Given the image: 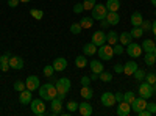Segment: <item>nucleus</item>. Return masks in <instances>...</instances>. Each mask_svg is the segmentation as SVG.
Wrapping results in <instances>:
<instances>
[{
    "label": "nucleus",
    "instance_id": "nucleus-1",
    "mask_svg": "<svg viewBox=\"0 0 156 116\" xmlns=\"http://www.w3.org/2000/svg\"><path fill=\"white\" fill-rule=\"evenodd\" d=\"M56 94H58V91H56V86L53 83H45L42 86H39V96H41V99H44V100L50 102L51 99L56 97Z\"/></svg>",
    "mask_w": 156,
    "mask_h": 116
},
{
    "label": "nucleus",
    "instance_id": "nucleus-2",
    "mask_svg": "<svg viewBox=\"0 0 156 116\" xmlns=\"http://www.w3.org/2000/svg\"><path fill=\"white\" fill-rule=\"evenodd\" d=\"M97 55H98V58L103 60V61H109V60L114 57V49H112L111 44L105 43L103 46H100V47L97 49Z\"/></svg>",
    "mask_w": 156,
    "mask_h": 116
},
{
    "label": "nucleus",
    "instance_id": "nucleus-3",
    "mask_svg": "<svg viewBox=\"0 0 156 116\" xmlns=\"http://www.w3.org/2000/svg\"><path fill=\"white\" fill-rule=\"evenodd\" d=\"M92 13H90V16L94 17V21H101V19H105L106 17V14H108V8H106V5H97L95 3V6L90 9Z\"/></svg>",
    "mask_w": 156,
    "mask_h": 116
},
{
    "label": "nucleus",
    "instance_id": "nucleus-4",
    "mask_svg": "<svg viewBox=\"0 0 156 116\" xmlns=\"http://www.w3.org/2000/svg\"><path fill=\"white\" fill-rule=\"evenodd\" d=\"M55 86H56L58 94H67V93L70 91L72 83H70V80H69V79L62 77V79H58V80L55 82Z\"/></svg>",
    "mask_w": 156,
    "mask_h": 116
},
{
    "label": "nucleus",
    "instance_id": "nucleus-5",
    "mask_svg": "<svg viewBox=\"0 0 156 116\" xmlns=\"http://www.w3.org/2000/svg\"><path fill=\"white\" fill-rule=\"evenodd\" d=\"M30 108H31V111H33L36 116L45 114V104H44V99H42V100H41V99L31 100V102H30Z\"/></svg>",
    "mask_w": 156,
    "mask_h": 116
},
{
    "label": "nucleus",
    "instance_id": "nucleus-6",
    "mask_svg": "<svg viewBox=\"0 0 156 116\" xmlns=\"http://www.w3.org/2000/svg\"><path fill=\"white\" fill-rule=\"evenodd\" d=\"M137 93H139V96H140V97H144V99H148V97H151V96L154 94L153 86H151L150 83H147V82H142V83L139 85Z\"/></svg>",
    "mask_w": 156,
    "mask_h": 116
},
{
    "label": "nucleus",
    "instance_id": "nucleus-7",
    "mask_svg": "<svg viewBox=\"0 0 156 116\" xmlns=\"http://www.w3.org/2000/svg\"><path fill=\"white\" fill-rule=\"evenodd\" d=\"M142 52H144V50H142V46H139V44H136V43H133V41L126 46V54L131 57V58H137V57H140Z\"/></svg>",
    "mask_w": 156,
    "mask_h": 116
},
{
    "label": "nucleus",
    "instance_id": "nucleus-8",
    "mask_svg": "<svg viewBox=\"0 0 156 116\" xmlns=\"http://www.w3.org/2000/svg\"><path fill=\"white\" fill-rule=\"evenodd\" d=\"M62 113V100L55 97L50 100V114H61Z\"/></svg>",
    "mask_w": 156,
    "mask_h": 116
},
{
    "label": "nucleus",
    "instance_id": "nucleus-9",
    "mask_svg": "<svg viewBox=\"0 0 156 116\" xmlns=\"http://www.w3.org/2000/svg\"><path fill=\"white\" fill-rule=\"evenodd\" d=\"M144 108H147V99H144V97H136L133 102H131V111H134V113H139L140 110H144Z\"/></svg>",
    "mask_w": 156,
    "mask_h": 116
},
{
    "label": "nucleus",
    "instance_id": "nucleus-10",
    "mask_svg": "<svg viewBox=\"0 0 156 116\" xmlns=\"http://www.w3.org/2000/svg\"><path fill=\"white\" fill-rule=\"evenodd\" d=\"M92 43H94L97 47H100V46L105 44V43H106V35H105V32H101V30L94 32V35H92Z\"/></svg>",
    "mask_w": 156,
    "mask_h": 116
},
{
    "label": "nucleus",
    "instance_id": "nucleus-11",
    "mask_svg": "<svg viewBox=\"0 0 156 116\" xmlns=\"http://www.w3.org/2000/svg\"><path fill=\"white\" fill-rule=\"evenodd\" d=\"M101 104L105 105V107H112V105H115V94H114V93H109V91L103 93V94H101Z\"/></svg>",
    "mask_w": 156,
    "mask_h": 116
},
{
    "label": "nucleus",
    "instance_id": "nucleus-12",
    "mask_svg": "<svg viewBox=\"0 0 156 116\" xmlns=\"http://www.w3.org/2000/svg\"><path fill=\"white\" fill-rule=\"evenodd\" d=\"M25 86H27V89H30V91H36V89H39V79L36 75H30L25 79Z\"/></svg>",
    "mask_w": 156,
    "mask_h": 116
},
{
    "label": "nucleus",
    "instance_id": "nucleus-13",
    "mask_svg": "<svg viewBox=\"0 0 156 116\" xmlns=\"http://www.w3.org/2000/svg\"><path fill=\"white\" fill-rule=\"evenodd\" d=\"M9 68H11V69H16V71L23 69V58H20V57H17V55L9 57Z\"/></svg>",
    "mask_w": 156,
    "mask_h": 116
},
{
    "label": "nucleus",
    "instance_id": "nucleus-14",
    "mask_svg": "<svg viewBox=\"0 0 156 116\" xmlns=\"http://www.w3.org/2000/svg\"><path fill=\"white\" fill-rule=\"evenodd\" d=\"M129 113H131V104H128L125 100L119 102V105H117V114L119 116H128Z\"/></svg>",
    "mask_w": 156,
    "mask_h": 116
},
{
    "label": "nucleus",
    "instance_id": "nucleus-15",
    "mask_svg": "<svg viewBox=\"0 0 156 116\" xmlns=\"http://www.w3.org/2000/svg\"><path fill=\"white\" fill-rule=\"evenodd\" d=\"M31 100H33V97H31V91H30V89L25 88L23 91L19 93V102L22 105H30Z\"/></svg>",
    "mask_w": 156,
    "mask_h": 116
},
{
    "label": "nucleus",
    "instance_id": "nucleus-16",
    "mask_svg": "<svg viewBox=\"0 0 156 116\" xmlns=\"http://www.w3.org/2000/svg\"><path fill=\"white\" fill-rule=\"evenodd\" d=\"M78 111H80L81 116H90L92 114V105L84 100V102H81V104H78Z\"/></svg>",
    "mask_w": 156,
    "mask_h": 116
},
{
    "label": "nucleus",
    "instance_id": "nucleus-17",
    "mask_svg": "<svg viewBox=\"0 0 156 116\" xmlns=\"http://www.w3.org/2000/svg\"><path fill=\"white\" fill-rule=\"evenodd\" d=\"M137 68H139V66H137L136 61H133V60H131V61H126V63L123 64V74H125V75H133Z\"/></svg>",
    "mask_w": 156,
    "mask_h": 116
},
{
    "label": "nucleus",
    "instance_id": "nucleus-18",
    "mask_svg": "<svg viewBox=\"0 0 156 116\" xmlns=\"http://www.w3.org/2000/svg\"><path fill=\"white\" fill-rule=\"evenodd\" d=\"M53 68H55V71H58V72L64 71V69L67 68V60L62 58V57H58V58L53 61Z\"/></svg>",
    "mask_w": 156,
    "mask_h": 116
},
{
    "label": "nucleus",
    "instance_id": "nucleus-19",
    "mask_svg": "<svg viewBox=\"0 0 156 116\" xmlns=\"http://www.w3.org/2000/svg\"><path fill=\"white\" fill-rule=\"evenodd\" d=\"M131 41H133V36H131V33H129V32H122L119 35V43L122 46H128Z\"/></svg>",
    "mask_w": 156,
    "mask_h": 116
},
{
    "label": "nucleus",
    "instance_id": "nucleus-20",
    "mask_svg": "<svg viewBox=\"0 0 156 116\" xmlns=\"http://www.w3.org/2000/svg\"><path fill=\"white\" fill-rule=\"evenodd\" d=\"M0 69L3 72L9 71V54H5V55H0Z\"/></svg>",
    "mask_w": 156,
    "mask_h": 116
},
{
    "label": "nucleus",
    "instance_id": "nucleus-21",
    "mask_svg": "<svg viewBox=\"0 0 156 116\" xmlns=\"http://www.w3.org/2000/svg\"><path fill=\"white\" fill-rule=\"evenodd\" d=\"M106 19H108V22L111 25H117L120 22V16H119V13H117V11H108Z\"/></svg>",
    "mask_w": 156,
    "mask_h": 116
},
{
    "label": "nucleus",
    "instance_id": "nucleus-22",
    "mask_svg": "<svg viewBox=\"0 0 156 116\" xmlns=\"http://www.w3.org/2000/svg\"><path fill=\"white\" fill-rule=\"evenodd\" d=\"M97 46L94 44V43H87V44H84V47H83V54L87 57V55H95L97 54Z\"/></svg>",
    "mask_w": 156,
    "mask_h": 116
},
{
    "label": "nucleus",
    "instance_id": "nucleus-23",
    "mask_svg": "<svg viewBox=\"0 0 156 116\" xmlns=\"http://www.w3.org/2000/svg\"><path fill=\"white\" fill-rule=\"evenodd\" d=\"M129 21H131V25H133V27H140V24L142 22H144V17H142V14H140V13H133V14H131V19H129Z\"/></svg>",
    "mask_w": 156,
    "mask_h": 116
},
{
    "label": "nucleus",
    "instance_id": "nucleus-24",
    "mask_svg": "<svg viewBox=\"0 0 156 116\" xmlns=\"http://www.w3.org/2000/svg\"><path fill=\"white\" fill-rule=\"evenodd\" d=\"M106 43H108V44H111V46L117 44V43H119V35H117L114 30H109V32H108V35H106Z\"/></svg>",
    "mask_w": 156,
    "mask_h": 116
},
{
    "label": "nucleus",
    "instance_id": "nucleus-25",
    "mask_svg": "<svg viewBox=\"0 0 156 116\" xmlns=\"http://www.w3.org/2000/svg\"><path fill=\"white\" fill-rule=\"evenodd\" d=\"M75 66H76L78 69L86 68V66H87V57H86V55H80V57H76V58H75Z\"/></svg>",
    "mask_w": 156,
    "mask_h": 116
},
{
    "label": "nucleus",
    "instance_id": "nucleus-26",
    "mask_svg": "<svg viewBox=\"0 0 156 116\" xmlns=\"http://www.w3.org/2000/svg\"><path fill=\"white\" fill-rule=\"evenodd\" d=\"M154 47H156V44L153 43V39H145L144 43H142V50H144L145 54L147 52H153Z\"/></svg>",
    "mask_w": 156,
    "mask_h": 116
},
{
    "label": "nucleus",
    "instance_id": "nucleus-27",
    "mask_svg": "<svg viewBox=\"0 0 156 116\" xmlns=\"http://www.w3.org/2000/svg\"><path fill=\"white\" fill-rule=\"evenodd\" d=\"M80 25H81V28H92V25H94V17H92V16H90V17H81Z\"/></svg>",
    "mask_w": 156,
    "mask_h": 116
},
{
    "label": "nucleus",
    "instance_id": "nucleus-28",
    "mask_svg": "<svg viewBox=\"0 0 156 116\" xmlns=\"http://www.w3.org/2000/svg\"><path fill=\"white\" fill-rule=\"evenodd\" d=\"M90 71L95 72V74H100L103 71V64L98 60H92V61H90Z\"/></svg>",
    "mask_w": 156,
    "mask_h": 116
},
{
    "label": "nucleus",
    "instance_id": "nucleus-29",
    "mask_svg": "<svg viewBox=\"0 0 156 116\" xmlns=\"http://www.w3.org/2000/svg\"><path fill=\"white\" fill-rule=\"evenodd\" d=\"M105 5H106L108 11H119V8H120V2H119V0H108Z\"/></svg>",
    "mask_w": 156,
    "mask_h": 116
},
{
    "label": "nucleus",
    "instance_id": "nucleus-30",
    "mask_svg": "<svg viewBox=\"0 0 156 116\" xmlns=\"http://www.w3.org/2000/svg\"><path fill=\"white\" fill-rule=\"evenodd\" d=\"M81 96H83V99H92V96H94V91H92V88L90 86H83L81 88V93H80Z\"/></svg>",
    "mask_w": 156,
    "mask_h": 116
},
{
    "label": "nucleus",
    "instance_id": "nucleus-31",
    "mask_svg": "<svg viewBox=\"0 0 156 116\" xmlns=\"http://www.w3.org/2000/svg\"><path fill=\"white\" fill-rule=\"evenodd\" d=\"M98 80L105 82V83H109V82L112 80V74L108 72V71H101V72L98 74Z\"/></svg>",
    "mask_w": 156,
    "mask_h": 116
},
{
    "label": "nucleus",
    "instance_id": "nucleus-32",
    "mask_svg": "<svg viewBox=\"0 0 156 116\" xmlns=\"http://www.w3.org/2000/svg\"><path fill=\"white\" fill-rule=\"evenodd\" d=\"M144 61H145L147 66H153V64L156 63V57H154V54H153V52H147V54L144 55Z\"/></svg>",
    "mask_w": 156,
    "mask_h": 116
},
{
    "label": "nucleus",
    "instance_id": "nucleus-33",
    "mask_svg": "<svg viewBox=\"0 0 156 116\" xmlns=\"http://www.w3.org/2000/svg\"><path fill=\"white\" fill-rule=\"evenodd\" d=\"M30 16L34 17L36 21H41L44 17V11L42 9H37V8H33V9H30Z\"/></svg>",
    "mask_w": 156,
    "mask_h": 116
},
{
    "label": "nucleus",
    "instance_id": "nucleus-34",
    "mask_svg": "<svg viewBox=\"0 0 156 116\" xmlns=\"http://www.w3.org/2000/svg\"><path fill=\"white\" fill-rule=\"evenodd\" d=\"M133 75H134V79H136V80H139V82H140V80H145L147 72H145L144 69H139V68H137V69H136V72H134Z\"/></svg>",
    "mask_w": 156,
    "mask_h": 116
},
{
    "label": "nucleus",
    "instance_id": "nucleus-35",
    "mask_svg": "<svg viewBox=\"0 0 156 116\" xmlns=\"http://www.w3.org/2000/svg\"><path fill=\"white\" fill-rule=\"evenodd\" d=\"M136 99V93L133 91H128V93H123V100L128 102V104H131V102Z\"/></svg>",
    "mask_w": 156,
    "mask_h": 116
},
{
    "label": "nucleus",
    "instance_id": "nucleus-36",
    "mask_svg": "<svg viewBox=\"0 0 156 116\" xmlns=\"http://www.w3.org/2000/svg\"><path fill=\"white\" fill-rule=\"evenodd\" d=\"M69 30H70L72 35H80L83 28H81V25H80V24H76V22H75V24L70 25V28H69Z\"/></svg>",
    "mask_w": 156,
    "mask_h": 116
},
{
    "label": "nucleus",
    "instance_id": "nucleus-37",
    "mask_svg": "<svg viewBox=\"0 0 156 116\" xmlns=\"http://www.w3.org/2000/svg\"><path fill=\"white\" fill-rule=\"evenodd\" d=\"M97 3V0H84L83 2V6H84V11H90Z\"/></svg>",
    "mask_w": 156,
    "mask_h": 116
},
{
    "label": "nucleus",
    "instance_id": "nucleus-38",
    "mask_svg": "<svg viewBox=\"0 0 156 116\" xmlns=\"http://www.w3.org/2000/svg\"><path fill=\"white\" fill-rule=\"evenodd\" d=\"M12 86H14V89H16L17 93L23 91V89L27 88V86H25V82H22V80H16V82H14V85H12Z\"/></svg>",
    "mask_w": 156,
    "mask_h": 116
},
{
    "label": "nucleus",
    "instance_id": "nucleus-39",
    "mask_svg": "<svg viewBox=\"0 0 156 116\" xmlns=\"http://www.w3.org/2000/svg\"><path fill=\"white\" fill-rule=\"evenodd\" d=\"M66 107H67L69 113H73V111H76V110H78V104H76L75 100H69L67 104H66Z\"/></svg>",
    "mask_w": 156,
    "mask_h": 116
},
{
    "label": "nucleus",
    "instance_id": "nucleus-40",
    "mask_svg": "<svg viewBox=\"0 0 156 116\" xmlns=\"http://www.w3.org/2000/svg\"><path fill=\"white\" fill-rule=\"evenodd\" d=\"M53 72H55V68L51 66V64H47V66H44V75H45V77H48V79H50V77L53 75Z\"/></svg>",
    "mask_w": 156,
    "mask_h": 116
},
{
    "label": "nucleus",
    "instance_id": "nucleus-41",
    "mask_svg": "<svg viewBox=\"0 0 156 116\" xmlns=\"http://www.w3.org/2000/svg\"><path fill=\"white\" fill-rule=\"evenodd\" d=\"M129 33H131L133 38H140L142 35H144V30H142L140 27H133V30L129 32Z\"/></svg>",
    "mask_w": 156,
    "mask_h": 116
},
{
    "label": "nucleus",
    "instance_id": "nucleus-42",
    "mask_svg": "<svg viewBox=\"0 0 156 116\" xmlns=\"http://www.w3.org/2000/svg\"><path fill=\"white\" fill-rule=\"evenodd\" d=\"M112 49H114V55H122V54H123V46H122L120 43L114 44Z\"/></svg>",
    "mask_w": 156,
    "mask_h": 116
},
{
    "label": "nucleus",
    "instance_id": "nucleus-43",
    "mask_svg": "<svg viewBox=\"0 0 156 116\" xmlns=\"http://www.w3.org/2000/svg\"><path fill=\"white\" fill-rule=\"evenodd\" d=\"M145 82H147V83H150V85L156 83V74H154V72L147 74V75H145Z\"/></svg>",
    "mask_w": 156,
    "mask_h": 116
},
{
    "label": "nucleus",
    "instance_id": "nucleus-44",
    "mask_svg": "<svg viewBox=\"0 0 156 116\" xmlns=\"http://www.w3.org/2000/svg\"><path fill=\"white\" fill-rule=\"evenodd\" d=\"M140 28L144 30V33L145 32H151V22L150 21H144V22L140 24Z\"/></svg>",
    "mask_w": 156,
    "mask_h": 116
},
{
    "label": "nucleus",
    "instance_id": "nucleus-45",
    "mask_svg": "<svg viewBox=\"0 0 156 116\" xmlns=\"http://www.w3.org/2000/svg\"><path fill=\"white\" fill-rule=\"evenodd\" d=\"M83 11H84L83 3H76V5H73V13H75V14H80V13H83Z\"/></svg>",
    "mask_w": 156,
    "mask_h": 116
},
{
    "label": "nucleus",
    "instance_id": "nucleus-46",
    "mask_svg": "<svg viewBox=\"0 0 156 116\" xmlns=\"http://www.w3.org/2000/svg\"><path fill=\"white\" fill-rule=\"evenodd\" d=\"M147 110H148L151 114L156 113V104H154V102H147Z\"/></svg>",
    "mask_w": 156,
    "mask_h": 116
},
{
    "label": "nucleus",
    "instance_id": "nucleus-47",
    "mask_svg": "<svg viewBox=\"0 0 156 116\" xmlns=\"http://www.w3.org/2000/svg\"><path fill=\"white\" fill-rule=\"evenodd\" d=\"M80 82H81V85H83V86H89V85H90V77H87V75H83Z\"/></svg>",
    "mask_w": 156,
    "mask_h": 116
},
{
    "label": "nucleus",
    "instance_id": "nucleus-48",
    "mask_svg": "<svg viewBox=\"0 0 156 116\" xmlns=\"http://www.w3.org/2000/svg\"><path fill=\"white\" fill-rule=\"evenodd\" d=\"M98 22H100V27H101V30H103V28H108V27H111V24L108 22V19H106V17H105V19H101V21H98Z\"/></svg>",
    "mask_w": 156,
    "mask_h": 116
},
{
    "label": "nucleus",
    "instance_id": "nucleus-49",
    "mask_svg": "<svg viewBox=\"0 0 156 116\" xmlns=\"http://www.w3.org/2000/svg\"><path fill=\"white\" fill-rule=\"evenodd\" d=\"M20 3V0H8V6L9 8H16Z\"/></svg>",
    "mask_w": 156,
    "mask_h": 116
},
{
    "label": "nucleus",
    "instance_id": "nucleus-50",
    "mask_svg": "<svg viewBox=\"0 0 156 116\" xmlns=\"http://www.w3.org/2000/svg\"><path fill=\"white\" fill-rule=\"evenodd\" d=\"M114 71H115V74H123V66H122V64H115Z\"/></svg>",
    "mask_w": 156,
    "mask_h": 116
},
{
    "label": "nucleus",
    "instance_id": "nucleus-51",
    "mask_svg": "<svg viewBox=\"0 0 156 116\" xmlns=\"http://www.w3.org/2000/svg\"><path fill=\"white\" fill-rule=\"evenodd\" d=\"M136 114H137V116H151V113H150V111H148L147 108L140 110V111H139V113H136Z\"/></svg>",
    "mask_w": 156,
    "mask_h": 116
},
{
    "label": "nucleus",
    "instance_id": "nucleus-52",
    "mask_svg": "<svg viewBox=\"0 0 156 116\" xmlns=\"http://www.w3.org/2000/svg\"><path fill=\"white\" fill-rule=\"evenodd\" d=\"M123 100V94L122 93H115V102L119 104V102H122Z\"/></svg>",
    "mask_w": 156,
    "mask_h": 116
},
{
    "label": "nucleus",
    "instance_id": "nucleus-53",
    "mask_svg": "<svg viewBox=\"0 0 156 116\" xmlns=\"http://www.w3.org/2000/svg\"><path fill=\"white\" fill-rule=\"evenodd\" d=\"M151 32H153V36H154V39H156V21L151 22Z\"/></svg>",
    "mask_w": 156,
    "mask_h": 116
},
{
    "label": "nucleus",
    "instance_id": "nucleus-54",
    "mask_svg": "<svg viewBox=\"0 0 156 116\" xmlns=\"http://www.w3.org/2000/svg\"><path fill=\"white\" fill-rule=\"evenodd\" d=\"M97 79H98V74L92 72V75H90V80H97Z\"/></svg>",
    "mask_w": 156,
    "mask_h": 116
},
{
    "label": "nucleus",
    "instance_id": "nucleus-55",
    "mask_svg": "<svg viewBox=\"0 0 156 116\" xmlns=\"http://www.w3.org/2000/svg\"><path fill=\"white\" fill-rule=\"evenodd\" d=\"M22 3H28V2H31V0H20Z\"/></svg>",
    "mask_w": 156,
    "mask_h": 116
},
{
    "label": "nucleus",
    "instance_id": "nucleus-56",
    "mask_svg": "<svg viewBox=\"0 0 156 116\" xmlns=\"http://www.w3.org/2000/svg\"><path fill=\"white\" fill-rule=\"evenodd\" d=\"M150 2H151V5H154V6H156V0H150Z\"/></svg>",
    "mask_w": 156,
    "mask_h": 116
},
{
    "label": "nucleus",
    "instance_id": "nucleus-57",
    "mask_svg": "<svg viewBox=\"0 0 156 116\" xmlns=\"http://www.w3.org/2000/svg\"><path fill=\"white\" fill-rule=\"evenodd\" d=\"M153 54H154V57H156V47H154V50H153Z\"/></svg>",
    "mask_w": 156,
    "mask_h": 116
},
{
    "label": "nucleus",
    "instance_id": "nucleus-58",
    "mask_svg": "<svg viewBox=\"0 0 156 116\" xmlns=\"http://www.w3.org/2000/svg\"><path fill=\"white\" fill-rule=\"evenodd\" d=\"M154 17H156V11H154Z\"/></svg>",
    "mask_w": 156,
    "mask_h": 116
},
{
    "label": "nucleus",
    "instance_id": "nucleus-59",
    "mask_svg": "<svg viewBox=\"0 0 156 116\" xmlns=\"http://www.w3.org/2000/svg\"><path fill=\"white\" fill-rule=\"evenodd\" d=\"M154 97H156V91H154Z\"/></svg>",
    "mask_w": 156,
    "mask_h": 116
}]
</instances>
